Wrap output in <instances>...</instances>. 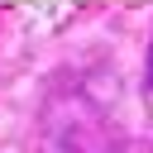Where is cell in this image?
I'll use <instances>...</instances> for the list:
<instances>
[{"mask_svg":"<svg viewBox=\"0 0 153 153\" xmlns=\"http://www.w3.org/2000/svg\"><path fill=\"white\" fill-rule=\"evenodd\" d=\"M148 86H153V62H148Z\"/></svg>","mask_w":153,"mask_h":153,"instance_id":"cell-1","label":"cell"}]
</instances>
